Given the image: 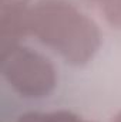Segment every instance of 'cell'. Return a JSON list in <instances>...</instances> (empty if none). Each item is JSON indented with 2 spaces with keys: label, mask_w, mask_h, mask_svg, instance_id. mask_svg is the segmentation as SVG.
I'll return each mask as SVG.
<instances>
[{
  "label": "cell",
  "mask_w": 121,
  "mask_h": 122,
  "mask_svg": "<svg viewBox=\"0 0 121 122\" xmlns=\"http://www.w3.org/2000/svg\"><path fill=\"white\" fill-rule=\"evenodd\" d=\"M30 34L71 65H84L101 46L98 26L66 0H40L30 7Z\"/></svg>",
  "instance_id": "cell-1"
},
{
  "label": "cell",
  "mask_w": 121,
  "mask_h": 122,
  "mask_svg": "<svg viewBox=\"0 0 121 122\" xmlns=\"http://www.w3.org/2000/svg\"><path fill=\"white\" fill-rule=\"evenodd\" d=\"M101 7L107 21L111 26L121 29V0H108Z\"/></svg>",
  "instance_id": "cell-4"
},
{
  "label": "cell",
  "mask_w": 121,
  "mask_h": 122,
  "mask_svg": "<svg viewBox=\"0 0 121 122\" xmlns=\"http://www.w3.org/2000/svg\"><path fill=\"white\" fill-rule=\"evenodd\" d=\"M30 34V7L27 0H0V53Z\"/></svg>",
  "instance_id": "cell-3"
},
{
  "label": "cell",
  "mask_w": 121,
  "mask_h": 122,
  "mask_svg": "<svg viewBox=\"0 0 121 122\" xmlns=\"http://www.w3.org/2000/svg\"><path fill=\"white\" fill-rule=\"evenodd\" d=\"M111 122H121V111L116 115V117H114V118H113V121H111Z\"/></svg>",
  "instance_id": "cell-6"
},
{
  "label": "cell",
  "mask_w": 121,
  "mask_h": 122,
  "mask_svg": "<svg viewBox=\"0 0 121 122\" xmlns=\"http://www.w3.org/2000/svg\"><path fill=\"white\" fill-rule=\"evenodd\" d=\"M41 122H93L83 119L81 117L70 112V111H54L50 114H43Z\"/></svg>",
  "instance_id": "cell-5"
},
{
  "label": "cell",
  "mask_w": 121,
  "mask_h": 122,
  "mask_svg": "<svg viewBox=\"0 0 121 122\" xmlns=\"http://www.w3.org/2000/svg\"><path fill=\"white\" fill-rule=\"evenodd\" d=\"M93 1H95V3H98V4H101V6H103V4H105L108 0H93Z\"/></svg>",
  "instance_id": "cell-7"
},
{
  "label": "cell",
  "mask_w": 121,
  "mask_h": 122,
  "mask_svg": "<svg viewBox=\"0 0 121 122\" xmlns=\"http://www.w3.org/2000/svg\"><path fill=\"white\" fill-rule=\"evenodd\" d=\"M1 74L24 98L47 97L57 84V72L50 60L22 44L1 51Z\"/></svg>",
  "instance_id": "cell-2"
}]
</instances>
